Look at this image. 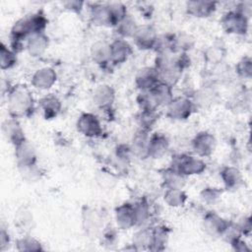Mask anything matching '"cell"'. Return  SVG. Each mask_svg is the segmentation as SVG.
I'll return each instance as SVG.
<instances>
[{
	"mask_svg": "<svg viewBox=\"0 0 252 252\" xmlns=\"http://www.w3.org/2000/svg\"><path fill=\"white\" fill-rule=\"evenodd\" d=\"M62 5L67 11H70L73 13H80L84 8L85 2L78 1V0H69V1L63 2Z\"/></svg>",
	"mask_w": 252,
	"mask_h": 252,
	"instance_id": "obj_45",
	"label": "cell"
},
{
	"mask_svg": "<svg viewBox=\"0 0 252 252\" xmlns=\"http://www.w3.org/2000/svg\"><path fill=\"white\" fill-rule=\"evenodd\" d=\"M20 174L22 175V177L27 180V181H31V182H34L38 179H40L41 175H42V170L40 168V166L36 163H32L30 165H26V166H20L18 167Z\"/></svg>",
	"mask_w": 252,
	"mask_h": 252,
	"instance_id": "obj_38",
	"label": "cell"
},
{
	"mask_svg": "<svg viewBox=\"0 0 252 252\" xmlns=\"http://www.w3.org/2000/svg\"><path fill=\"white\" fill-rule=\"evenodd\" d=\"M2 132L6 140L14 147L27 139L19 119L12 116L4 120L2 124Z\"/></svg>",
	"mask_w": 252,
	"mask_h": 252,
	"instance_id": "obj_14",
	"label": "cell"
},
{
	"mask_svg": "<svg viewBox=\"0 0 252 252\" xmlns=\"http://www.w3.org/2000/svg\"><path fill=\"white\" fill-rule=\"evenodd\" d=\"M32 220V215L27 210L23 209L17 214V217L15 218V224L19 227V229L26 232L27 229L31 228Z\"/></svg>",
	"mask_w": 252,
	"mask_h": 252,
	"instance_id": "obj_42",
	"label": "cell"
},
{
	"mask_svg": "<svg viewBox=\"0 0 252 252\" xmlns=\"http://www.w3.org/2000/svg\"><path fill=\"white\" fill-rule=\"evenodd\" d=\"M220 24L226 33L245 35L249 28V18L235 9H231L222 15Z\"/></svg>",
	"mask_w": 252,
	"mask_h": 252,
	"instance_id": "obj_3",
	"label": "cell"
},
{
	"mask_svg": "<svg viewBox=\"0 0 252 252\" xmlns=\"http://www.w3.org/2000/svg\"><path fill=\"white\" fill-rule=\"evenodd\" d=\"M161 181L164 188H183L186 182V176L180 173L170 165L161 171Z\"/></svg>",
	"mask_w": 252,
	"mask_h": 252,
	"instance_id": "obj_25",
	"label": "cell"
},
{
	"mask_svg": "<svg viewBox=\"0 0 252 252\" xmlns=\"http://www.w3.org/2000/svg\"><path fill=\"white\" fill-rule=\"evenodd\" d=\"M92 60L101 68L111 65L109 43L103 40L95 41L91 47Z\"/></svg>",
	"mask_w": 252,
	"mask_h": 252,
	"instance_id": "obj_23",
	"label": "cell"
},
{
	"mask_svg": "<svg viewBox=\"0 0 252 252\" xmlns=\"http://www.w3.org/2000/svg\"><path fill=\"white\" fill-rule=\"evenodd\" d=\"M136 102L140 110H158V106L151 91H139L136 96Z\"/></svg>",
	"mask_w": 252,
	"mask_h": 252,
	"instance_id": "obj_35",
	"label": "cell"
},
{
	"mask_svg": "<svg viewBox=\"0 0 252 252\" xmlns=\"http://www.w3.org/2000/svg\"><path fill=\"white\" fill-rule=\"evenodd\" d=\"M133 209L136 226H143L150 220L152 217L151 206L146 199H140L133 203Z\"/></svg>",
	"mask_w": 252,
	"mask_h": 252,
	"instance_id": "obj_30",
	"label": "cell"
},
{
	"mask_svg": "<svg viewBox=\"0 0 252 252\" xmlns=\"http://www.w3.org/2000/svg\"><path fill=\"white\" fill-rule=\"evenodd\" d=\"M236 74L244 79H250L252 76V60L250 56L241 58L235 65Z\"/></svg>",
	"mask_w": 252,
	"mask_h": 252,
	"instance_id": "obj_40",
	"label": "cell"
},
{
	"mask_svg": "<svg viewBox=\"0 0 252 252\" xmlns=\"http://www.w3.org/2000/svg\"><path fill=\"white\" fill-rule=\"evenodd\" d=\"M49 45V37L45 32L31 35L26 41V50L32 57L41 56Z\"/></svg>",
	"mask_w": 252,
	"mask_h": 252,
	"instance_id": "obj_22",
	"label": "cell"
},
{
	"mask_svg": "<svg viewBox=\"0 0 252 252\" xmlns=\"http://www.w3.org/2000/svg\"><path fill=\"white\" fill-rule=\"evenodd\" d=\"M133 157L134 154L132 152L130 144H119L115 148L114 158L116 159V162H118L122 166L128 165Z\"/></svg>",
	"mask_w": 252,
	"mask_h": 252,
	"instance_id": "obj_37",
	"label": "cell"
},
{
	"mask_svg": "<svg viewBox=\"0 0 252 252\" xmlns=\"http://www.w3.org/2000/svg\"><path fill=\"white\" fill-rule=\"evenodd\" d=\"M11 243V238L9 232L5 229V227H1L0 230V250L5 251Z\"/></svg>",
	"mask_w": 252,
	"mask_h": 252,
	"instance_id": "obj_47",
	"label": "cell"
},
{
	"mask_svg": "<svg viewBox=\"0 0 252 252\" xmlns=\"http://www.w3.org/2000/svg\"><path fill=\"white\" fill-rule=\"evenodd\" d=\"M231 247L234 251H239V252H244V251H249L250 248L247 246L246 242L244 240H242V238H239L237 240H235L234 242H232Z\"/></svg>",
	"mask_w": 252,
	"mask_h": 252,
	"instance_id": "obj_48",
	"label": "cell"
},
{
	"mask_svg": "<svg viewBox=\"0 0 252 252\" xmlns=\"http://www.w3.org/2000/svg\"><path fill=\"white\" fill-rule=\"evenodd\" d=\"M158 106H166L174 97L173 88L161 81H159L153 89L150 90Z\"/></svg>",
	"mask_w": 252,
	"mask_h": 252,
	"instance_id": "obj_27",
	"label": "cell"
},
{
	"mask_svg": "<svg viewBox=\"0 0 252 252\" xmlns=\"http://www.w3.org/2000/svg\"><path fill=\"white\" fill-rule=\"evenodd\" d=\"M166 115L172 120H187L194 112L196 106L189 96H174L165 106Z\"/></svg>",
	"mask_w": 252,
	"mask_h": 252,
	"instance_id": "obj_4",
	"label": "cell"
},
{
	"mask_svg": "<svg viewBox=\"0 0 252 252\" xmlns=\"http://www.w3.org/2000/svg\"><path fill=\"white\" fill-rule=\"evenodd\" d=\"M170 166L188 177L202 174L207 168V163L196 155L176 154L171 158Z\"/></svg>",
	"mask_w": 252,
	"mask_h": 252,
	"instance_id": "obj_2",
	"label": "cell"
},
{
	"mask_svg": "<svg viewBox=\"0 0 252 252\" xmlns=\"http://www.w3.org/2000/svg\"><path fill=\"white\" fill-rule=\"evenodd\" d=\"M101 238H102V244L109 247L112 245H115L118 241V234L116 229L113 227H108L103 229L101 233Z\"/></svg>",
	"mask_w": 252,
	"mask_h": 252,
	"instance_id": "obj_43",
	"label": "cell"
},
{
	"mask_svg": "<svg viewBox=\"0 0 252 252\" xmlns=\"http://www.w3.org/2000/svg\"><path fill=\"white\" fill-rule=\"evenodd\" d=\"M90 19L94 26L113 28L107 3H94L90 10Z\"/></svg>",
	"mask_w": 252,
	"mask_h": 252,
	"instance_id": "obj_19",
	"label": "cell"
},
{
	"mask_svg": "<svg viewBox=\"0 0 252 252\" xmlns=\"http://www.w3.org/2000/svg\"><path fill=\"white\" fill-rule=\"evenodd\" d=\"M116 225L120 229H130L136 226L133 203L125 202L119 205L114 212Z\"/></svg>",
	"mask_w": 252,
	"mask_h": 252,
	"instance_id": "obj_16",
	"label": "cell"
},
{
	"mask_svg": "<svg viewBox=\"0 0 252 252\" xmlns=\"http://www.w3.org/2000/svg\"><path fill=\"white\" fill-rule=\"evenodd\" d=\"M157 30L151 25H142L138 27L132 37L134 44L141 50H153L158 38Z\"/></svg>",
	"mask_w": 252,
	"mask_h": 252,
	"instance_id": "obj_9",
	"label": "cell"
},
{
	"mask_svg": "<svg viewBox=\"0 0 252 252\" xmlns=\"http://www.w3.org/2000/svg\"><path fill=\"white\" fill-rule=\"evenodd\" d=\"M38 105L45 119L55 118L62 109V102L60 98L53 94H47L40 97Z\"/></svg>",
	"mask_w": 252,
	"mask_h": 252,
	"instance_id": "obj_20",
	"label": "cell"
},
{
	"mask_svg": "<svg viewBox=\"0 0 252 252\" xmlns=\"http://www.w3.org/2000/svg\"><path fill=\"white\" fill-rule=\"evenodd\" d=\"M220 237L223 238V240H225L228 244H231L235 240L241 238L242 234H241L236 222L228 221L224 230L222 231Z\"/></svg>",
	"mask_w": 252,
	"mask_h": 252,
	"instance_id": "obj_41",
	"label": "cell"
},
{
	"mask_svg": "<svg viewBox=\"0 0 252 252\" xmlns=\"http://www.w3.org/2000/svg\"><path fill=\"white\" fill-rule=\"evenodd\" d=\"M115 90L107 84L97 86L93 93V101L101 110H110L115 102Z\"/></svg>",
	"mask_w": 252,
	"mask_h": 252,
	"instance_id": "obj_10",
	"label": "cell"
},
{
	"mask_svg": "<svg viewBox=\"0 0 252 252\" xmlns=\"http://www.w3.org/2000/svg\"><path fill=\"white\" fill-rule=\"evenodd\" d=\"M138 27L139 25L137 21L130 14H128L114 29L118 34V37L127 39L134 36Z\"/></svg>",
	"mask_w": 252,
	"mask_h": 252,
	"instance_id": "obj_31",
	"label": "cell"
},
{
	"mask_svg": "<svg viewBox=\"0 0 252 252\" xmlns=\"http://www.w3.org/2000/svg\"><path fill=\"white\" fill-rule=\"evenodd\" d=\"M151 132L139 128L133 135L130 146L134 157H138L140 158H148V144L150 140Z\"/></svg>",
	"mask_w": 252,
	"mask_h": 252,
	"instance_id": "obj_21",
	"label": "cell"
},
{
	"mask_svg": "<svg viewBox=\"0 0 252 252\" xmlns=\"http://www.w3.org/2000/svg\"><path fill=\"white\" fill-rule=\"evenodd\" d=\"M187 194L183 188H166L163 193V201L170 208H180L186 204Z\"/></svg>",
	"mask_w": 252,
	"mask_h": 252,
	"instance_id": "obj_28",
	"label": "cell"
},
{
	"mask_svg": "<svg viewBox=\"0 0 252 252\" xmlns=\"http://www.w3.org/2000/svg\"><path fill=\"white\" fill-rule=\"evenodd\" d=\"M110 62L113 66L125 63L133 53V47L125 38L117 37L109 42Z\"/></svg>",
	"mask_w": 252,
	"mask_h": 252,
	"instance_id": "obj_8",
	"label": "cell"
},
{
	"mask_svg": "<svg viewBox=\"0 0 252 252\" xmlns=\"http://www.w3.org/2000/svg\"><path fill=\"white\" fill-rule=\"evenodd\" d=\"M135 86L139 91H149L153 89L160 80L155 66H145L138 70L135 75Z\"/></svg>",
	"mask_w": 252,
	"mask_h": 252,
	"instance_id": "obj_11",
	"label": "cell"
},
{
	"mask_svg": "<svg viewBox=\"0 0 252 252\" xmlns=\"http://www.w3.org/2000/svg\"><path fill=\"white\" fill-rule=\"evenodd\" d=\"M16 249L21 252L42 251L43 247L39 240L29 234H24L16 240Z\"/></svg>",
	"mask_w": 252,
	"mask_h": 252,
	"instance_id": "obj_34",
	"label": "cell"
},
{
	"mask_svg": "<svg viewBox=\"0 0 252 252\" xmlns=\"http://www.w3.org/2000/svg\"><path fill=\"white\" fill-rule=\"evenodd\" d=\"M242 236H248L251 233V227H252V223H251V218L249 216H244L242 218H240L238 220V221L236 222Z\"/></svg>",
	"mask_w": 252,
	"mask_h": 252,
	"instance_id": "obj_44",
	"label": "cell"
},
{
	"mask_svg": "<svg viewBox=\"0 0 252 252\" xmlns=\"http://www.w3.org/2000/svg\"><path fill=\"white\" fill-rule=\"evenodd\" d=\"M236 11H238L239 13L243 14L244 16L250 18L251 15V11H252V3L250 1H242V2H238L235 7L233 8Z\"/></svg>",
	"mask_w": 252,
	"mask_h": 252,
	"instance_id": "obj_46",
	"label": "cell"
},
{
	"mask_svg": "<svg viewBox=\"0 0 252 252\" xmlns=\"http://www.w3.org/2000/svg\"><path fill=\"white\" fill-rule=\"evenodd\" d=\"M228 220H224L216 212H207L202 220V227L207 234L214 237H220Z\"/></svg>",
	"mask_w": 252,
	"mask_h": 252,
	"instance_id": "obj_13",
	"label": "cell"
},
{
	"mask_svg": "<svg viewBox=\"0 0 252 252\" xmlns=\"http://www.w3.org/2000/svg\"><path fill=\"white\" fill-rule=\"evenodd\" d=\"M82 222L88 234H96L100 229V218L96 211L89 206L82 210Z\"/></svg>",
	"mask_w": 252,
	"mask_h": 252,
	"instance_id": "obj_24",
	"label": "cell"
},
{
	"mask_svg": "<svg viewBox=\"0 0 252 252\" xmlns=\"http://www.w3.org/2000/svg\"><path fill=\"white\" fill-rule=\"evenodd\" d=\"M153 239V227L142 226L132 237V246L134 250H150Z\"/></svg>",
	"mask_w": 252,
	"mask_h": 252,
	"instance_id": "obj_26",
	"label": "cell"
},
{
	"mask_svg": "<svg viewBox=\"0 0 252 252\" xmlns=\"http://www.w3.org/2000/svg\"><path fill=\"white\" fill-rule=\"evenodd\" d=\"M153 227V239L150 251H162L169 237V229L165 225H156Z\"/></svg>",
	"mask_w": 252,
	"mask_h": 252,
	"instance_id": "obj_29",
	"label": "cell"
},
{
	"mask_svg": "<svg viewBox=\"0 0 252 252\" xmlns=\"http://www.w3.org/2000/svg\"><path fill=\"white\" fill-rule=\"evenodd\" d=\"M57 81V73L52 67H40L31 77V85L38 91H48Z\"/></svg>",
	"mask_w": 252,
	"mask_h": 252,
	"instance_id": "obj_7",
	"label": "cell"
},
{
	"mask_svg": "<svg viewBox=\"0 0 252 252\" xmlns=\"http://www.w3.org/2000/svg\"><path fill=\"white\" fill-rule=\"evenodd\" d=\"M222 195V190L220 188L208 186L202 189L200 192V198L203 201V203L207 205H215L218 203Z\"/></svg>",
	"mask_w": 252,
	"mask_h": 252,
	"instance_id": "obj_39",
	"label": "cell"
},
{
	"mask_svg": "<svg viewBox=\"0 0 252 252\" xmlns=\"http://www.w3.org/2000/svg\"><path fill=\"white\" fill-rule=\"evenodd\" d=\"M17 54L9 45L3 41L0 44V66L3 71L12 69L18 61Z\"/></svg>",
	"mask_w": 252,
	"mask_h": 252,
	"instance_id": "obj_32",
	"label": "cell"
},
{
	"mask_svg": "<svg viewBox=\"0 0 252 252\" xmlns=\"http://www.w3.org/2000/svg\"><path fill=\"white\" fill-rule=\"evenodd\" d=\"M191 148L197 157H211L216 151L217 139L211 132L200 131L191 140Z\"/></svg>",
	"mask_w": 252,
	"mask_h": 252,
	"instance_id": "obj_6",
	"label": "cell"
},
{
	"mask_svg": "<svg viewBox=\"0 0 252 252\" xmlns=\"http://www.w3.org/2000/svg\"><path fill=\"white\" fill-rule=\"evenodd\" d=\"M158 118L159 113L158 110H140L137 118L139 128L151 132L158 123Z\"/></svg>",
	"mask_w": 252,
	"mask_h": 252,
	"instance_id": "obj_33",
	"label": "cell"
},
{
	"mask_svg": "<svg viewBox=\"0 0 252 252\" xmlns=\"http://www.w3.org/2000/svg\"><path fill=\"white\" fill-rule=\"evenodd\" d=\"M76 128L80 134L87 138H97L103 133L99 118L92 112H83L77 119Z\"/></svg>",
	"mask_w": 252,
	"mask_h": 252,
	"instance_id": "obj_5",
	"label": "cell"
},
{
	"mask_svg": "<svg viewBox=\"0 0 252 252\" xmlns=\"http://www.w3.org/2000/svg\"><path fill=\"white\" fill-rule=\"evenodd\" d=\"M9 115L15 118L29 117L34 110V98L32 91L26 85L11 86L6 94Z\"/></svg>",
	"mask_w": 252,
	"mask_h": 252,
	"instance_id": "obj_1",
	"label": "cell"
},
{
	"mask_svg": "<svg viewBox=\"0 0 252 252\" xmlns=\"http://www.w3.org/2000/svg\"><path fill=\"white\" fill-rule=\"evenodd\" d=\"M218 8V3L215 1L194 0L186 3V12L195 18H209Z\"/></svg>",
	"mask_w": 252,
	"mask_h": 252,
	"instance_id": "obj_17",
	"label": "cell"
},
{
	"mask_svg": "<svg viewBox=\"0 0 252 252\" xmlns=\"http://www.w3.org/2000/svg\"><path fill=\"white\" fill-rule=\"evenodd\" d=\"M14 156L16 158L17 167L26 166L37 162V156L34 147L28 140H24L14 147Z\"/></svg>",
	"mask_w": 252,
	"mask_h": 252,
	"instance_id": "obj_12",
	"label": "cell"
},
{
	"mask_svg": "<svg viewBox=\"0 0 252 252\" xmlns=\"http://www.w3.org/2000/svg\"><path fill=\"white\" fill-rule=\"evenodd\" d=\"M168 138L159 132L151 134L148 144V158L157 159L162 158L169 150Z\"/></svg>",
	"mask_w": 252,
	"mask_h": 252,
	"instance_id": "obj_15",
	"label": "cell"
},
{
	"mask_svg": "<svg viewBox=\"0 0 252 252\" xmlns=\"http://www.w3.org/2000/svg\"><path fill=\"white\" fill-rule=\"evenodd\" d=\"M220 180L227 190H236L243 184V175L239 168L233 165H225L220 171Z\"/></svg>",
	"mask_w": 252,
	"mask_h": 252,
	"instance_id": "obj_18",
	"label": "cell"
},
{
	"mask_svg": "<svg viewBox=\"0 0 252 252\" xmlns=\"http://www.w3.org/2000/svg\"><path fill=\"white\" fill-rule=\"evenodd\" d=\"M109 12L111 15L112 23H113V28H115L129 13L127 10V6L119 1L115 2H108L107 3Z\"/></svg>",
	"mask_w": 252,
	"mask_h": 252,
	"instance_id": "obj_36",
	"label": "cell"
}]
</instances>
